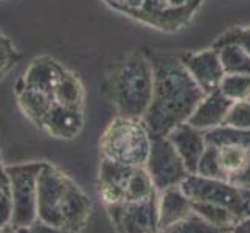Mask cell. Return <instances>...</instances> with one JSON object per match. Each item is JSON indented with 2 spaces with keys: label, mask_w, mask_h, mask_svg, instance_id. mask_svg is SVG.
Instances as JSON below:
<instances>
[{
  "label": "cell",
  "mask_w": 250,
  "mask_h": 233,
  "mask_svg": "<svg viewBox=\"0 0 250 233\" xmlns=\"http://www.w3.org/2000/svg\"><path fill=\"white\" fill-rule=\"evenodd\" d=\"M230 227H216L194 212L188 218L163 229V233H229Z\"/></svg>",
  "instance_id": "22"
},
{
  "label": "cell",
  "mask_w": 250,
  "mask_h": 233,
  "mask_svg": "<svg viewBox=\"0 0 250 233\" xmlns=\"http://www.w3.org/2000/svg\"><path fill=\"white\" fill-rule=\"evenodd\" d=\"M229 233H250V216L238 221L233 227H230Z\"/></svg>",
  "instance_id": "30"
},
{
  "label": "cell",
  "mask_w": 250,
  "mask_h": 233,
  "mask_svg": "<svg viewBox=\"0 0 250 233\" xmlns=\"http://www.w3.org/2000/svg\"><path fill=\"white\" fill-rule=\"evenodd\" d=\"M196 174L221 179L250 190V148L238 145H207Z\"/></svg>",
  "instance_id": "7"
},
{
  "label": "cell",
  "mask_w": 250,
  "mask_h": 233,
  "mask_svg": "<svg viewBox=\"0 0 250 233\" xmlns=\"http://www.w3.org/2000/svg\"><path fill=\"white\" fill-rule=\"evenodd\" d=\"M193 212L216 227H233L238 221H241L230 210L224 209L221 205H214V204L193 202Z\"/></svg>",
  "instance_id": "21"
},
{
  "label": "cell",
  "mask_w": 250,
  "mask_h": 233,
  "mask_svg": "<svg viewBox=\"0 0 250 233\" xmlns=\"http://www.w3.org/2000/svg\"><path fill=\"white\" fill-rule=\"evenodd\" d=\"M185 194L193 202L221 205L230 210L238 219L250 216V190L241 188L221 179H211L201 174H189L180 184Z\"/></svg>",
  "instance_id": "6"
},
{
  "label": "cell",
  "mask_w": 250,
  "mask_h": 233,
  "mask_svg": "<svg viewBox=\"0 0 250 233\" xmlns=\"http://www.w3.org/2000/svg\"><path fill=\"white\" fill-rule=\"evenodd\" d=\"M146 0H123L122 5H117L120 10H140Z\"/></svg>",
  "instance_id": "31"
},
{
  "label": "cell",
  "mask_w": 250,
  "mask_h": 233,
  "mask_svg": "<svg viewBox=\"0 0 250 233\" xmlns=\"http://www.w3.org/2000/svg\"><path fill=\"white\" fill-rule=\"evenodd\" d=\"M17 61H19V53L13 47L11 41L0 33V80L11 70Z\"/></svg>",
  "instance_id": "26"
},
{
  "label": "cell",
  "mask_w": 250,
  "mask_h": 233,
  "mask_svg": "<svg viewBox=\"0 0 250 233\" xmlns=\"http://www.w3.org/2000/svg\"><path fill=\"white\" fill-rule=\"evenodd\" d=\"M13 221V197L10 194L0 196V229L11 226Z\"/></svg>",
  "instance_id": "27"
},
{
  "label": "cell",
  "mask_w": 250,
  "mask_h": 233,
  "mask_svg": "<svg viewBox=\"0 0 250 233\" xmlns=\"http://www.w3.org/2000/svg\"><path fill=\"white\" fill-rule=\"evenodd\" d=\"M0 165H2V151H0Z\"/></svg>",
  "instance_id": "35"
},
{
  "label": "cell",
  "mask_w": 250,
  "mask_h": 233,
  "mask_svg": "<svg viewBox=\"0 0 250 233\" xmlns=\"http://www.w3.org/2000/svg\"><path fill=\"white\" fill-rule=\"evenodd\" d=\"M106 2H109V3H112L114 6H117V5H122L123 0H106Z\"/></svg>",
  "instance_id": "34"
},
{
  "label": "cell",
  "mask_w": 250,
  "mask_h": 233,
  "mask_svg": "<svg viewBox=\"0 0 250 233\" xmlns=\"http://www.w3.org/2000/svg\"><path fill=\"white\" fill-rule=\"evenodd\" d=\"M160 2H165L167 3V0H160Z\"/></svg>",
  "instance_id": "37"
},
{
  "label": "cell",
  "mask_w": 250,
  "mask_h": 233,
  "mask_svg": "<svg viewBox=\"0 0 250 233\" xmlns=\"http://www.w3.org/2000/svg\"><path fill=\"white\" fill-rule=\"evenodd\" d=\"M247 101H250V97H249V98H247Z\"/></svg>",
  "instance_id": "38"
},
{
  "label": "cell",
  "mask_w": 250,
  "mask_h": 233,
  "mask_svg": "<svg viewBox=\"0 0 250 233\" xmlns=\"http://www.w3.org/2000/svg\"><path fill=\"white\" fill-rule=\"evenodd\" d=\"M145 168L159 193L180 185L189 176L184 160L180 159L168 137H152L151 151Z\"/></svg>",
  "instance_id": "9"
},
{
  "label": "cell",
  "mask_w": 250,
  "mask_h": 233,
  "mask_svg": "<svg viewBox=\"0 0 250 233\" xmlns=\"http://www.w3.org/2000/svg\"><path fill=\"white\" fill-rule=\"evenodd\" d=\"M98 194L104 205L140 202L159 196L145 167H129L107 159L101 160Z\"/></svg>",
  "instance_id": "5"
},
{
  "label": "cell",
  "mask_w": 250,
  "mask_h": 233,
  "mask_svg": "<svg viewBox=\"0 0 250 233\" xmlns=\"http://www.w3.org/2000/svg\"><path fill=\"white\" fill-rule=\"evenodd\" d=\"M219 90L231 101H243L250 97V75H226Z\"/></svg>",
  "instance_id": "23"
},
{
  "label": "cell",
  "mask_w": 250,
  "mask_h": 233,
  "mask_svg": "<svg viewBox=\"0 0 250 233\" xmlns=\"http://www.w3.org/2000/svg\"><path fill=\"white\" fill-rule=\"evenodd\" d=\"M226 75H250V55L239 45L227 44L216 48Z\"/></svg>",
  "instance_id": "19"
},
{
  "label": "cell",
  "mask_w": 250,
  "mask_h": 233,
  "mask_svg": "<svg viewBox=\"0 0 250 233\" xmlns=\"http://www.w3.org/2000/svg\"><path fill=\"white\" fill-rule=\"evenodd\" d=\"M44 162H30L6 167L13 197V221L16 229H27L38 221V179Z\"/></svg>",
  "instance_id": "8"
},
{
  "label": "cell",
  "mask_w": 250,
  "mask_h": 233,
  "mask_svg": "<svg viewBox=\"0 0 250 233\" xmlns=\"http://www.w3.org/2000/svg\"><path fill=\"white\" fill-rule=\"evenodd\" d=\"M207 145L222 146V145H238L250 148V129H236L229 126H219L205 132Z\"/></svg>",
  "instance_id": "20"
},
{
  "label": "cell",
  "mask_w": 250,
  "mask_h": 233,
  "mask_svg": "<svg viewBox=\"0 0 250 233\" xmlns=\"http://www.w3.org/2000/svg\"><path fill=\"white\" fill-rule=\"evenodd\" d=\"M227 44L239 45L243 50H246L250 55V27L247 28H235L227 33H224L222 36L218 38V41L213 44V48H219Z\"/></svg>",
  "instance_id": "25"
},
{
  "label": "cell",
  "mask_w": 250,
  "mask_h": 233,
  "mask_svg": "<svg viewBox=\"0 0 250 233\" xmlns=\"http://www.w3.org/2000/svg\"><path fill=\"white\" fill-rule=\"evenodd\" d=\"M55 103L70 109L83 110L84 106V87L78 76L72 72H64L61 80H59L55 93H53Z\"/></svg>",
  "instance_id": "18"
},
{
  "label": "cell",
  "mask_w": 250,
  "mask_h": 233,
  "mask_svg": "<svg viewBox=\"0 0 250 233\" xmlns=\"http://www.w3.org/2000/svg\"><path fill=\"white\" fill-rule=\"evenodd\" d=\"M154 233H163V232H162V230H159V232H154Z\"/></svg>",
  "instance_id": "36"
},
{
  "label": "cell",
  "mask_w": 250,
  "mask_h": 233,
  "mask_svg": "<svg viewBox=\"0 0 250 233\" xmlns=\"http://www.w3.org/2000/svg\"><path fill=\"white\" fill-rule=\"evenodd\" d=\"M23 233H75L70 230H65L61 227H56V226H51V224L47 222H42V221H36L34 224H31L30 227L27 229H22Z\"/></svg>",
  "instance_id": "28"
},
{
  "label": "cell",
  "mask_w": 250,
  "mask_h": 233,
  "mask_svg": "<svg viewBox=\"0 0 250 233\" xmlns=\"http://www.w3.org/2000/svg\"><path fill=\"white\" fill-rule=\"evenodd\" d=\"M197 2H201V0H197Z\"/></svg>",
  "instance_id": "39"
},
{
  "label": "cell",
  "mask_w": 250,
  "mask_h": 233,
  "mask_svg": "<svg viewBox=\"0 0 250 233\" xmlns=\"http://www.w3.org/2000/svg\"><path fill=\"white\" fill-rule=\"evenodd\" d=\"M152 137L143 120L117 117L107 125L100 140L103 159L129 167H145Z\"/></svg>",
  "instance_id": "4"
},
{
  "label": "cell",
  "mask_w": 250,
  "mask_h": 233,
  "mask_svg": "<svg viewBox=\"0 0 250 233\" xmlns=\"http://www.w3.org/2000/svg\"><path fill=\"white\" fill-rule=\"evenodd\" d=\"M154 89V72L149 58L131 55L107 80V92L118 115L143 120L148 112Z\"/></svg>",
  "instance_id": "3"
},
{
  "label": "cell",
  "mask_w": 250,
  "mask_h": 233,
  "mask_svg": "<svg viewBox=\"0 0 250 233\" xmlns=\"http://www.w3.org/2000/svg\"><path fill=\"white\" fill-rule=\"evenodd\" d=\"M16 93L17 103H19V107L23 112V115L28 117L34 125L41 126L47 112L55 105V98L48 93L27 87L22 78L16 87Z\"/></svg>",
  "instance_id": "17"
},
{
  "label": "cell",
  "mask_w": 250,
  "mask_h": 233,
  "mask_svg": "<svg viewBox=\"0 0 250 233\" xmlns=\"http://www.w3.org/2000/svg\"><path fill=\"white\" fill-rule=\"evenodd\" d=\"M193 213V202L180 185L159 193V224L160 230L188 218Z\"/></svg>",
  "instance_id": "16"
},
{
  "label": "cell",
  "mask_w": 250,
  "mask_h": 233,
  "mask_svg": "<svg viewBox=\"0 0 250 233\" xmlns=\"http://www.w3.org/2000/svg\"><path fill=\"white\" fill-rule=\"evenodd\" d=\"M193 0H167V5L169 8H182V6H187L191 3Z\"/></svg>",
  "instance_id": "32"
},
{
  "label": "cell",
  "mask_w": 250,
  "mask_h": 233,
  "mask_svg": "<svg viewBox=\"0 0 250 233\" xmlns=\"http://www.w3.org/2000/svg\"><path fill=\"white\" fill-rule=\"evenodd\" d=\"M182 64L205 95L219 90L226 72L216 48L211 47L208 50L187 55L182 58Z\"/></svg>",
  "instance_id": "11"
},
{
  "label": "cell",
  "mask_w": 250,
  "mask_h": 233,
  "mask_svg": "<svg viewBox=\"0 0 250 233\" xmlns=\"http://www.w3.org/2000/svg\"><path fill=\"white\" fill-rule=\"evenodd\" d=\"M0 233H23L22 229H16L13 226H6L3 229H0Z\"/></svg>",
  "instance_id": "33"
},
{
  "label": "cell",
  "mask_w": 250,
  "mask_h": 233,
  "mask_svg": "<svg viewBox=\"0 0 250 233\" xmlns=\"http://www.w3.org/2000/svg\"><path fill=\"white\" fill-rule=\"evenodd\" d=\"M11 193V185H10V176L6 172V167L0 165V196L10 194Z\"/></svg>",
  "instance_id": "29"
},
{
  "label": "cell",
  "mask_w": 250,
  "mask_h": 233,
  "mask_svg": "<svg viewBox=\"0 0 250 233\" xmlns=\"http://www.w3.org/2000/svg\"><path fill=\"white\" fill-rule=\"evenodd\" d=\"M235 101L229 100L221 90H214L201 100L191 117L188 118V125L199 129L202 132L219 127L226 122V117Z\"/></svg>",
  "instance_id": "13"
},
{
  "label": "cell",
  "mask_w": 250,
  "mask_h": 233,
  "mask_svg": "<svg viewBox=\"0 0 250 233\" xmlns=\"http://www.w3.org/2000/svg\"><path fill=\"white\" fill-rule=\"evenodd\" d=\"M167 137L179 152L180 159L184 160L189 174H196L201 157L207 149L205 132L193 127L191 125L184 123L172 129Z\"/></svg>",
  "instance_id": "12"
},
{
  "label": "cell",
  "mask_w": 250,
  "mask_h": 233,
  "mask_svg": "<svg viewBox=\"0 0 250 233\" xmlns=\"http://www.w3.org/2000/svg\"><path fill=\"white\" fill-rule=\"evenodd\" d=\"M222 126L236 127V129H250V101H235L231 105L226 122Z\"/></svg>",
  "instance_id": "24"
},
{
  "label": "cell",
  "mask_w": 250,
  "mask_h": 233,
  "mask_svg": "<svg viewBox=\"0 0 250 233\" xmlns=\"http://www.w3.org/2000/svg\"><path fill=\"white\" fill-rule=\"evenodd\" d=\"M64 72L65 68L58 61L48 56H41L33 59L27 72L22 76V80L27 87L48 93L53 97L56 85Z\"/></svg>",
  "instance_id": "15"
},
{
  "label": "cell",
  "mask_w": 250,
  "mask_h": 233,
  "mask_svg": "<svg viewBox=\"0 0 250 233\" xmlns=\"http://www.w3.org/2000/svg\"><path fill=\"white\" fill-rule=\"evenodd\" d=\"M83 110L70 109L55 103L47 112V115L42 120L39 127L44 129L48 135L55 137V139L72 140L80 134L83 129Z\"/></svg>",
  "instance_id": "14"
},
{
  "label": "cell",
  "mask_w": 250,
  "mask_h": 233,
  "mask_svg": "<svg viewBox=\"0 0 250 233\" xmlns=\"http://www.w3.org/2000/svg\"><path fill=\"white\" fill-rule=\"evenodd\" d=\"M154 89L143 122L151 137H167L172 129L184 125L205 97L188 73L182 59L152 56Z\"/></svg>",
  "instance_id": "1"
},
{
  "label": "cell",
  "mask_w": 250,
  "mask_h": 233,
  "mask_svg": "<svg viewBox=\"0 0 250 233\" xmlns=\"http://www.w3.org/2000/svg\"><path fill=\"white\" fill-rule=\"evenodd\" d=\"M92 213V201L61 169L44 162L38 179V219L80 233Z\"/></svg>",
  "instance_id": "2"
},
{
  "label": "cell",
  "mask_w": 250,
  "mask_h": 233,
  "mask_svg": "<svg viewBox=\"0 0 250 233\" xmlns=\"http://www.w3.org/2000/svg\"><path fill=\"white\" fill-rule=\"evenodd\" d=\"M106 210L118 233H154L160 230L159 196L140 202L106 205Z\"/></svg>",
  "instance_id": "10"
}]
</instances>
